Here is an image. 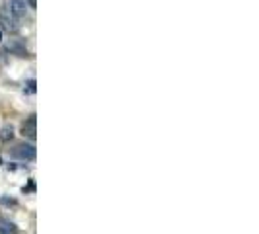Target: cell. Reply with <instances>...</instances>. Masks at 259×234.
<instances>
[{
  "instance_id": "obj_6",
  "label": "cell",
  "mask_w": 259,
  "mask_h": 234,
  "mask_svg": "<svg viewBox=\"0 0 259 234\" xmlns=\"http://www.w3.org/2000/svg\"><path fill=\"white\" fill-rule=\"evenodd\" d=\"M0 234H18V226L10 219L0 217Z\"/></svg>"
},
{
  "instance_id": "obj_10",
  "label": "cell",
  "mask_w": 259,
  "mask_h": 234,
  "mask_svg": "<svg viewBox=\"0 0 259 234\" xmlns=\"http://www.w3.org/2000/svg\"><path fill=\"white\" fill-rule=\"evenodd\" d=\"M27 4H29V8H37V0H27Z\"/></svg>"
},
{
  "instance_id": "obj_3",
  "label": "cell",
  "mask_w": 259,
  "mask_h": 234,
  "mask_svg": "<svg viewBox=\"0 0 259 234\" xmlns=\"http://www.w3.org/2000/svg\"><path fill=\"white\" fill-rule=\"evenodd\" d=\"M4 10H8V12L12 14L14 18H24L27 12V4L26 0H6L4 2Z\"/></svg>"
},
{
  "instance_id": "obj_1",
  "label": "cell",
  "mask_w": 259,
  "mask_h": 234,
  "mask_svg": "<svg viewBox=\"0 0 259 234\" xmlns=\"http://www.w3.org/2000/svg\"><path fill=\"white\" fill-rule=\"evenodd\" d=\"M12 156L14 158H20V160H24V162H31V160H35V156H37V150H35V146L33 144H16L12 148Z\"/></svg>"
},
{
  "instance_id": "obj_8",
  "label": "cell",
  "mask_w": 259,
  "mask_h": 234,
  "mask_svg": "<svg viewBox=\"0 0 259 234\" xmlns=\"http://www.w3.org/2000/svg\"><path fill=\"white\" fill-rule=\"evenodd\" d=\"M35 90H37V82L31 78V80H27L26 82V92L27 94H35Z\"/></svg>"
},
{
  "instance_id": "obj_9",
  "label": "cell",
  "mask_w": 259,
  "mask_h": 234,
  "mask_svg": "<svg viewBox=\"0 0 259 234\" xmlns=\"http://www.w3.org/2000/svg\"><path fill=\"white\" fill-rule=\"evenodd\" d=\"M0 203H2V205H16V201H14V199H8V197H0Z\"/></svg>"
},
{
  "instance_id": "obj_4",
  "label": "cell",
  "mask_w": 259,
  "mask_h": 234,
  "mask_svg": "<svg viewBox=\"0 0 259 234\" xmlns=\"http://www.w3.org/2000/svg\"><path fill=\"white\" fill-rule=\"evenodd\" d=\"M22 133L29 137L31 141H35V137H37V115H29L27 117V121L22 125Z\"/></svg>"
},
{
  "instance_id": "obj_11",
  "label": "cell",
  "mask_w": 259,
  "mask_h": 234,
  "mask_svg": "<svg viewBox=\"0 0 259 234\" xmlns=\"http://www.w3.org/2000/svg\"><path fill=\"white\" fill-rule=\"evenodd\" d=\"M0 41H2V31H0Z\"/></svg>"
},
{
  "instance_id": "obj_7",
  "label": "cell",
  "mask_w": 259,
  "mask_h": 234,
  "mask_svg": "<svg viewBox=\"0 0 259 234\" xmlns=\"http://www.w3.org/2000/svg\"><path fill=\"white\" fill-rule=\"evenodd\" d=\"M12 139H14V129L10 125H4V127L0 129V141L8 143V141H12Z\"/></svg>"
},
{
  "instance_id": "obj_5",
  "label": "cell",
  "mask_w": 259,
  "mask_h": 234,
  "mask_svg": "<svg viewBox=\"0 0 259 234\" xmlns=\"http://www.w3.org/2000/svg\"><path fill=\"white\" fill-rule=\"evenodd\" d=\"M6 49L14 55H18V57H27V49L26 45L20 41V39H10L8 43H6Z\"/></svg>"
},
{
  "instance_id": "obj_2",
  "label": "cell",
  "mask_w": 259,
  "mask_h": 234,
  "mask_svg": "<svg viewBox=\"0 0 259 234\" xmlns=\"http://www.w3.org/2000/svg\"><path fill=\"white\" fill-rule=\"evenodd\" d=\"M0 29L8 31V33H18L20 31V22L18 18H14L12 14L4 8H0Z\"/></svg>"
}]
</instances>
